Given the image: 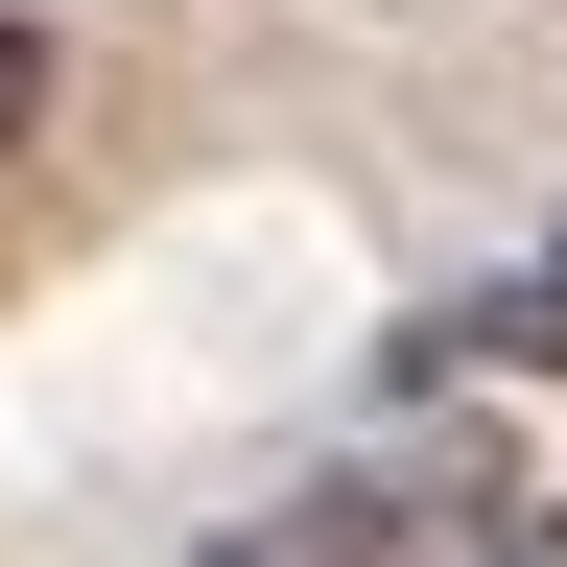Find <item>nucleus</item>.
<instances>
[{"label": "nucleus", "instance_id": "obj_1", "mask_svg": "<svg viewBox=\"0 0 567 567\" xmlns=\"http://www.w3.org/2000/svg\"><path fill=\"white\" fill-rule=\"evenodd\" d=\"M213 567H567V496L496 450H354L308 496H260Z\"/></svg>", "mask_w": 567, "mask_h": 567}, {"label": "nucleus", "instance_id": "obj_2", "mask_svg": "<svg viewBox=\"0 0 567 567\" xmlns=\"http://www.w3.org/2000/svg\"><path fill=\"white\" fill-rule=\"evenodd\" d=\"M425 354H473V379H567V237L520 284H473V308H425Z\"/></svg>", "mask_w": 567, "mask_h": 567}, {"label": "nucleus", "instance_id": "obj_3", "mask_svg": "<svg viewBox=\"0 0 567 567\" xmlns=\"http://www.w3.org/2000/svg\"><path fill=\"white\" fill-rule=\"evenodd\" d=\"M24 142H48V24L0 0V166H24Z\"/></svg>", "mask_w": 567, "mask_h": 567}]
</instances>
